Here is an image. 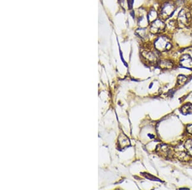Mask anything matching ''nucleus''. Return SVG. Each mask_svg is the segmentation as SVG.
<instances>
[{
    "instance_id": "f257e3e1",
    "label": "nucleus",
    "mask_w": 192,
    "mask_h": 190,
    "mask_svg": "<svg viewBox=\"0 0 192 190\" xmlns=\"http://www.w3.org/2000/svg\"><path fill=\"white\" fill-rule=\"evenodd\" d=\"M154 47L158 51L164 52L170 50L172 44L170 39L167 36L161 35L158 37L154 42Z\"/></svg>"
},
{
    "instance_id": "f03ea898",
    "label": "nucleus",
    "mask_w": 192,
    "mask_h": 190,
    "mask_svg": "<svg viewBox=\"0 0 192 190\" xmlns=\"http://www.w3.org/2000/svg\"><path fill=\"white\" fill-rule=\"evenodd\" d=\"M175 5L173 2L165 1L160 9V16L162 19L169 18L173 14L175 10Z\"/></svg>"
},
{
    "instance_id": "7ed1b4c3",
    "label": "nucleus",
    "mask_w": 192,
    "mask_h": 190,
    "mask_svg": "<svg viewBox=\"0 0 192 190\" xmlns=\"http://www.w3.org/2000/svg\"><path fill=\"white\" fill-rule=\"evenodd\" d=\"M166 29V24L161 19H156L152 22L149 27V30L153 34H160Z\"/></svg>"
},
{
    "instance_id": "20e7f679",
    "label": "nucleus",
    "mask_w": 192,
    "mask_h": 190,
    "mask_svg": "<svg viewBox=\"0 0 192 190\" xmlns=\"http://www.w3.org/2000/svg\"><path fill=\"white\" fill-rule=\"evenodd\" d=\"M191 12L186 9H183L177 18V23L179 25L186 26L191 21Z\"/></svg>"
},
{
    "instance_id": "39448f33",
    "label": "nucleus",
    "mask_w": 192,
    "mask_h": 190,
    "mask_svg": "<svg viewBox=\"0 0 192 190\" xmlns=\"http://www.w3.org/2000/svg\"><path fill=\"white\" fill-rule=\"evenodd\" d=\"M180 64L184 67L191 69L192 68V59L189 56L185 55L181 58Z\"/></svg>"
},
{
    "instance_id": "423d86ee",
    "label": "nucleus",
    "mask_w": 192,
    "mask_h": 190,
    "mask_svg": "<svg viewBox=\"0 0 192 190\" xmlns=\"http://www.w3.org/2000/svg\"><path fill=\"white\" fill-rule=\"evenodd\" d=\"M159 16V14L156 10H150L149 13L148 14V20L149 23H152L154 20L158 19V18Z\"/></svg>"
},
{
    "instance_id": "0eeeda50",
    "label": "nucleus",
    "mask_w": 192,
    "mask_h": 190,
    "mask_svg": "<svg viewBox=\"0 0 192 190\" xmlns=\"http://www.w3.org/2000/svg\"><path fill=\"white\" fill-rule=\"evenodd\" d=\"M160 66L162 69H168L173 67V64L170 60H163L160 61Z\"/></svg>"
},
{
    "instance_id": "6e6552de",
    "label": "nucleus",
    "mask_w": 192,
    "mask_h": 190,
    "mask_svg": "<svg viewBox=\"0 0 192 190\" xmlns=\"http://www.w3.org/2000/svg\"><path fill=\"white\" fill-rule=\"evenodd\" d=\"M144 56L147 59L149 60L150 61H152V62H153V61H156L157 60V55H156V53L153 51L145 52Z\"/></svg>"
},
{
    "instance_id": "1a4fd4ad",
    "label": "nucleus",
    "mask_w": 192,
    "mask_h": 190,
    "mask_svg": "<svg viewBox=\"0 0 192 190\" xmlns=\"http://www.w3.org/2000/svg\"><path fill=\"white\" fill-rule=\"evenodd\" d=\"M185 148L187 152L191 155H192V139L187 140L185 143Z\"/></svg>"
},
{
    "instance_id": "9d476101",
    "label": "nucleus",
    "mask_w": 192,
    "mask_h": 190,
    "mask_svg": "<svg viewBox=\"0 0 192 190\" xmlns=\"http://www.w3.org/2000/svg\"><path fill=\"white\" fill-rule=\"evenodd\" d=\"M184 109H185V110H183V111L184 113H190V112H192V104H186L185 106H183V108L182 110H184Z\"/></svg>"
},
{
    "instance_id": "9b49d317",
    "label": "nucleus",
    "mask_w": 192,
    "mask_h": 190,
    "mask_svg": "<svg viewBox=\"0 0 192 190\" xmlns=\"http://www.w3.org/2000/svg\"><path fill=\"white\" fill-rule=\"evenodd\" d=\"M186 77L185 76L181 75L178 77V83L179 85H183L186 81Z\"/></svg>"
},
{
    "instance_id": "f8f14e48",
    "label": "nucleus",
    "mask_w": 192,
    "mask_h": 190,
    "mask_svg": "<svg viewBox=\"0 0 192 190\" xmlns=\"http://www.w3.org/2000/svg\"><path fill=\"white\" fill-rule=\"evenodd\" d=\"M187 131L191 134H192V124L189 125L187 127Z\"/></svg>"
},
{
    "instance_id": "ddd939ff",
    "label": "nucleus",
    "mask_w": 192,
    "mask_h": 190,
    "mask_svg": "<svg viewBox=\"0 0 192 190\" xmlns=\"http://www.w3.org/2000/svg\"><path fill=\"white\" fill-rule=\"evenodd\" d=\"M160 1H169V0H160Z\"/></svg>"
}]
</instances>
